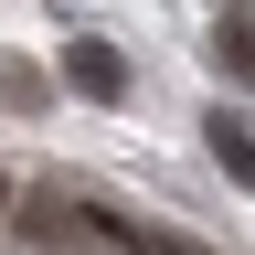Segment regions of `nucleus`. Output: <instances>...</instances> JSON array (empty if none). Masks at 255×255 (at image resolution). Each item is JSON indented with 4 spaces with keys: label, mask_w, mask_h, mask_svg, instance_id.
<instances>
[{
    "label": "nucleus",
    "mask_w": 255,
    "mask_h": 255,
    "mask_svg": "<svg viewBox=\"0 0 255 255\" xmlns=\"http://www.w3.org/2000/svg\"><path fill=\"white\" fill-rule=\"evenodd\" d=\"M0 191H11V181H0Z\"/></svg>",
    "instance_id": "423d86ee"
},
{
    "label": "nucleus",
    "mask_w": 255,
    "mask_h": 255,
    "mask_svg": "<svg viewBox=\"0 0 255 255\" xmlns=\"http://www.w3.org/2000/svg\"><path fill=\"white\" fill-rule=\"evenodd\" d=\"M107 234H117L128 255H202V245H181V234H138V223H107Z\"/></svg>",
    "instance_id": "39448f33"
},
{
    "label": "nucleus",
    "mask_w": 255,
    "mask_h": 255,
    "mask_svg": "<svg viewBox=\"0 0 255 255\" xmlns=\"http://www.w3.org/2000/svg\"><path fill=\"white\" fill-rule=\"evenodd\" d=\"M202 138H213V159H223V181H255V128H245L234 107H213V117H202Z\"/></svg>",
    "instance_id": "f03ea898"
},
{
    "label": "nucleus",
    "mask_w": 255,
    "mask_h": 255,
    "mask_svg": "<svg viewBox=\"0 0 255 255\" xmlns=\"http://www.w3.org/2000/svg\"><path fill=\"white\" fill-rule=\"evenodd\" d=\"M43 96H53V85H43V75H32V64H21V53H0V107H11V117H21V107H43Z\"/></svg>",
    "instance_id": "7ed1b4c3"
},
{
    "label": "nucleus",
    "mask_w": 255,
    "mask_h": 255,
    "mask_svg": "<svg viewBox=\"0 0 255 255\" xmlns=\"http://www.w3.org/2000/svg\"><path fill=\"white\" fill-rule=\"evenodd\" d=\"M213 53H223V64H234V75L255 85V21H234V32H213Z\"/></svg>",
    "instance_id": "20e7f679"
},
{
    "label": "nucleus",
    "mask_w": 255,
    "mask_h": 255,
    "mask_svg": "<svg viewBox=\"0 0 255 255\" xmlns=\"http://www.w3.org/2000/svg\"><path fill=\"white\" fill-rule=\"evenodd\" d=\"M64 85H75L85 107H117V96H128V53L85 32V43H64Z\"/></svg>",
    "instance_id": "f257e3e1"
}]
</instances>
